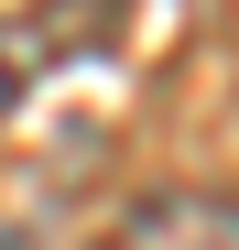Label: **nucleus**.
<instances>
[{"mask_svg":"<svg viewBox=\"0 0 239 250\" xmlns=\"http://www.w3.org/2000/svg\"><path fill=\"white\" fill-rule=\"evenodd\" d=\"M98 250H239V196H218V185H152L141 207H120V229Z\"/></svg>","mask_w":239,"mask_h":250,"instance_id":"1","label":"nucleus"},{"mask_svg":"<svg viewBox=\"0 0 239 250\" xmlns=\"http://www.w3.org/2000/svg\"><path fill=\"white\" fill-rule=\"evenodd\" d=\"M11 98H22V44L0 33V120H11Z\"/></svg>","mask_w":239,"mask_h":250,"instance_id":"2","label":"nucleus"}]
</instances>
